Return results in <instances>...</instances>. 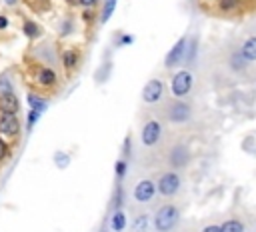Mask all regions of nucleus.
Masks as SVG:
<instances>
[{"instance_id":"1","label":"nucleus","mask_w":256,"mask_h":232,"mask_svg":"<svg viewBox=\"0 0 256 232\" xmlns=\"http://www.w3.org/2000/svg\"><path fill=\"white\" fill-rule=\"evenodd\" d=\"M178 218H180V210L174 204H164L154 214V228L158 232H170L178 224Z\"/></svg>"},{"instance_id":"2","label":"nucleus","mask_w":256,"mask_h":232,"mask_svg":"<svg viewBox=\"0 0 256 232\" xmlns=\"http://www.w3.org/2000/svg\"><path fill=\"white\" fill-rule=\"evenodd\" d=\"M30 72H34V82L38 88H44V90L58 88V74L50 64H34Z\"/></svg>"},{"instance_id":"3","label":"nucleus","mask_w":256,"mask_h":232,"mask_svg":"<svg viewBox=\"0 0 256 232\" xmlns=\"http://www.w3.org/2000/svg\"><path fill=\"white\" fill-rule=\"evenodd\" d=\"M0 136L6 140H18L20 138V120L16 114L0 112Z\"/></svg>"},{"instance_id":"4","label":"nucleus","mask_w":256,"mask_h":232,"mask_svg":"<svg viewBox=\"0 0 256 232\" xmlns=\"http://www.w3.org/2000/svg\"><path fill=\"white\" fill-rule=\"evenodd\" d=\"M170 90L176 98H184L192 90V74L188 70H178L170 80Z\"/></svg>"},{"instance_id":"5","label":"nucleus","mask_w":256,"mask_h":232,"mask_svg":"<svg viewBox=\"0 0 256 232\" xmlns=\"http://www.w3.org/2000/svg\"><path fill=\"white\" fill-rule=\"evenodd\" d=\"M166 116H168L170 122L182 124V122H188V120L192 118V108H190V104H186V102H182V100H174V102L168 106Z\"/></svg>"},{"instance_id":"6","label":"nucleus","mask_w":256,"mask_h":232,"mask_svg":"<svg viewBox=\"0 0 256 232\" xmlns=\"http://www.w3.org/2000/svg\"><path fill=\"white\" fill-rule=\"evenodd\" d=\"M158 192L162 196H174L180 188V176L176 172H164L160 178H158V184H156Z\"/></svg>"},{"instance_id":"7","label":"nucleus","mask_w":256,"mask_h":232,"mask_svg":"<svg viewBox=\"0 0 256 232\" xmlns=\"http://www.w3.org/2000/svg\"><path fill=\"white\" fill-rule=\"evenodd\" d=\"M186 50H188V42H186V38H180V40L168 50V54H166V58H164V66H166V68L178 66V64L186 58Z\"/></svg>"},{"instance_id":"8","label":"nucleus","mask_w":256,"mask_h":232,"mask_svg":"<svg viewBox=\"0 0 256 232\" xmlns=\"http://www.w3.org/2000/svg\"><path fill=\"white\" fill-rule=\"evenodd\" d=\"M164 94V82L158 80V78H152L144 84V90H142V100L146 104H156Z\"/></svg>"},{"instance_id":"9","label":"nucleus","mask_w":256,"mask_h":232,"mask_svg":"<svg viewBox=\"0 0 256 232\" xmlns=\"http://www.w3.org/2000/svg\"><path fill=\"white\" fill-rule=\"evenodd\" d=\"M160 134H162V126L158 120H148L142 128V134H140V140L144 146H154L158 140H160Z\"/></svg>"},{"instance_id":"10","label":"nucleus","mask_w":256,"mask_h":232,"mask_svg":"<svg viewBox=\"0 0 256 232\" xmlns=\"http://www.w3.org/2000/svg\"><path fill=\"white\" fill-rule=\"evenodd\" d=\"M188 160H190V150H188L186 144H176V146L170 148L168 162H170L172 168H184L188 164Z\"/></svg>"},{"instance_id":"11","label":"nucleus","mask_w":256,"mask_h":232,"mask_svg":"<svg viewBox=\"0 0 256 232\" xmlns=\"http://www.w3.org/2000/svg\"><path fill=\"white\" fill-rule=\"evenodd\" d=\"M156 184L152 182V180H140L136 186H134V200L136 202H140V204H144V202H150L152 198H154V194H156Z\"/></svg>"},{"instance_id":"12","label":"nucleus","mask_w":256,"mask_h":232,"mask_svg":"<svg viewBox=\"0 0 256 232\" xmlns=\"http://www.w3.org/2000/svg\"><path fill=\"white\" fill-rule=\"evenodd\" d=\"M60 60H62V66L66 72H74L80 64V50L76 46H70V48H64L60 52Z\"/></svg>"},{"instance_id":"13","label":"nucleus","mask_w":256,"mask_h":232,"mask_svg":"<svg viewBox=\"0 0 256 232\" xmlns=\"http://www.w3.org/2000/svg\"><path fill=\"white\" fill-rule=\"evenodd\" d=\"M20 110V102L18 96L14 92L10 94H0V112H8V114H18Z\"/></svg>"},{"instance_id":"14","label":"nucleus","mask_w":256,"mask_h":232,"mask_svg":"<svg viewBox=\"0 0 256 232\" xmlns=\"http://www.w3.org/2000/svg\"><path fill=\"white\" fill-rule=\"evenodd\" d=\"M26 100H28V106H30V110H38V112H44V110L48 108V98H44V96H40V94H36V92H28Z\"/></svg>"},{"instance_id":"15","label":"nucleus","mask_w":256,"mask_h":232,"mask_svg":"<svg viewBox=\"0 0 256 232\" xmlns=\"http://www.w3.org/2000/svg\"><path fill=\"white\" fill-rule=\"evenodd\" d=\"M242 56L248 60V62H256V36H250L242 42V48H240Z\"/></svg>"},{"instance_id":"16","label":"nucleus","mask_w":256,"mask_h":232,"mask_svg":"<svg viewBox=\"0 0 256 232\" xmlns=\"http://www.w3.org/2000/svg\"><path fill=\"white\" fill-rule=\"evenodd\" d=\"M22 30H24V36H26V38H30V40H36V38H40V36H42V28H40L34 20H24Z\"/></svg>"},{"instance_id":"17","label":"nucleus","mask_w":256,"mask_h":232,"mask_svg":"<svg viewBox=\"0 0 256 232\" xmlns=\"http://www.w3.org/2000/svg\"><path fill=\"white\" fill-rule=\"evenodd\" d=\"M246 58L242 56V52L238 50V52H234L232 56H230V60H228V64H230V68L234 70V72H240V70H244L246 68Z\"/></svg>"},{"instance_id":"18","label":"nucleus","mask_w":256,"mask_h":232,"mask_svg":"<svg viewBox=\"0 0 256 232\" xmlns=\"http://www.w3.org/2000/svg\"><path fill=\"white\" fill-rule=\"evenodd\" d=\"M126 228V216L122 210H114L112 214V230L114 232H122Z\"/></svg>"},{"instance_id":"19","label":"nucleus","mask_w":256,"mask_h":232,"mask_svg":"<svg viewBox=\"0 0 256 232\" xmlns=\"http://www.w3.org/2000/svg\"><path fill=\"white\" fill-rule=\"evenodd\" d=\"M114 8H116V0H104L102 14H100V24H106V22H108V18L112 16Z\"/></svg>"},{"instance_id":"20","label":"nucleus","mask_w":256,"mask_h":232,"mask_svg":"<svg viewBox=\"0 0 256 232\" xmlns=\"http://www.w3.org/2000/svg\"><path fill=\"white\" fill-rule=\"evenodd\" d=\"M220 226H222V232H244V224H242L240 220H236V218L226 220V222L220 224Z\"/></svg>"},{"instance_id":"21","label":"nucleus","mask_w":256,"mask_h":232,"mask_svg":"<svg viewBox=\"0 0 256 232\" xmlns=\"http://www.w3.org/2000/svg\"><path fill=\"white\" fill-rule=\"evenodd\" d=\"M146 230H148V216L146 214L136 216L132 222V232H146Z\"/></svg>"},{"instance_id":"22","label":"nucleus","mask_w":256,"mask_h":232,"mask_svg":"<svg viewBox=\"0 0 256 232\" xmlns=\"http://www.w3.org/2000/svg\"><path fill=\"white\" fill-rule=\"evenodd\" d=\"M54 164H56V168L64 170V168L70 164V154H66V152H62V150L54 152Z\"/></svg>"},{"instance_id":"23","label":"nucleus","mask_w":256,"mask_h":232,"mask_svg":"<svg viewBox=\"0 0 256 232\" xmlns=\"http://www.w3.org/2000/svg\"><path fill=\"white\" fill-rule=\"evenodd\" d=\"M110 68H112V62H110V60H106V62L102 64V68L94 74V80H96V82H100V84H102V82H106V78H108V74H110Z\"/></svg>"},{"instance_id":"24","label":"nucleus","mask_w":256,"mask_h":232,"mask_svg":"<svg viewBox=\"0 0 256 232\" xmlns=\"http://www.w3.org/2000/svg\"><path fill=\"white\" fill-rule=\"evenodd\" d=\"M122 202H124V190H122V182L118 180V182H116V190H114V200H112L114 210H120Z\"/></svg>"},{"instance_id":"25","label":"nucleus","mask_w":256,"mask_h":232,"mask_svg":"<svg viewBox=\"0 0 256 232\" xmlns=\"http://www.w3.org/2000/svg\"><path fill=\"white\" fill-rule=\"evenodd\" d=\"M10 92H14L12 80L6 74H0V94H10Z\"/></svg>"},{"instance_id":"26","label":"nucleus","mask_w":256,"mask_h":232,"mask_svg":"<svg viewBox=\"0 0 256 232\" xmlns=\"http://www.w3.org/2000/svg\"><path fill=\"white\" fill-rule=\"evenodd\" d=\"M240 6V0H218V8L222 12H230V10H236Z\"/></svg>"},{"instance_id":"27","label":"nucleus","mask_w":256,"mask_h":232,"mask_svg":"<svg viewBox=\"0 0 256 232\" xmlns=\"http://www.w3.org/2000/svg\"><path fill=\"white\" fill-rule=\"evenodd\" d=\"M114 170H116V178H118V180H122V178L126 176V170H128V162H126L124 158H120V160L116 162Z\"/></svg>"},{"instance_id":"28","label":"nucleus","mask_w":256,"mask_h":232,"mask_svg":"<svg viewBox=\"0 0 256 232\" xmlns=\"http://www.w3.org/2000/svg\"><path fill=\"white\" fill-rule=\"evenodd\" d=\"M10 156V144L6 142V138L0 136V164Z\"/></svg>"},{"instance_id":"29","label":"nucleus","mask_w":256,"mask_h":232,"mask_svg":"<svg viewBox=\"0 0 256 232\" xmlns=\"http://www.w3.org/2000/svg\"><path fill=\"white\" fill-rule=\"evenodd\" d=\"M40 114H42V112H38V110H30V112H28V118H26V126H28V130L34 128V124L38 122Z\"/></svg>"},{"instance_id":"30","label":"nucleus","mask_w":256,"mask_h":232,"mask_svg":"<svg viewBox=\"0 0 256 232\" xmlns=\"http://www.w3.org/2000/svg\"><path fill=\"white\" fill-rule=\"evenodd\" d=\"M132 42H134V36L132 34H122V38L116 40V46H128Z\"/></svg>"},{"instance_id":"31","label":"nucleus","mask_w":256,"mask_h":232,"mask_svg":"<svg viewBox=\"0 0 256 232\" xmlns=\"http://www.w3.org/2000/svg\"><path fill=\"white\" fill-rule=\"evenodd\" d=\"M78 4L84 6L86 10H90V8H94V6L98 4V0H78Z\"/></svg>"},{"instance_id":"32","label":"nucleus","mask_w":256,"mask_h":232,"mask_svg":"<svg viewBox=\"0 0 256 232\" xmlns=\"http://www.w3.org/2000/svg\"><path fill=\"white\" fill-rule=\"evenodd\" d=\"M130 142H132V138H130V134L124 138V148H122V154L124 156H128L130 154Z\"/></svg>"},{"instance_id":"33","label":"nucleus","mask_w":256,"mask_h":232,"mask_svg":"<svg viewBox=\"0 0 256 232\" xmlns=\"http://www.w3.org/2000/svg\"><path fill=\"white\" fill-rule=\"evenodd\" d=\"M202 232H222V226H218V224H210V226H206Z\"/></svg>"},{"instance_id":"34","label":"nucleus","mask_w":256,"mask_h":232,"mask_svg":"<svg viewBox=\"0 0 256 232\" xmlns=\"http://www.w3.org/2000/svg\"><path fill=\"white\" fill-rule=\"evenodd\" d=\"M82 18H84V22H86V24H90V22H92V18H94V14H92V12H90V10H86V12H84V16H82Z\"/></svg>"},{"instance_id":"35","label":"nucleus","mask_w":256,"mask_h":232,"mask_svg":"<svg viewBox=\"0 0 256 232\" xmlns=\"http://www.w3.org/2000/svg\"><path fill=\"white\" fill-rule=\"evenodd\" d=\"M8 24H10V22H8V18H6L4 14H0V30H4Z\"/></svg>"},{"instance_id":"36","label":"nucleus","mask_w":256,"mask_h":232,"mask_svg":"<svg viewBox=\"0 0 256 232\" xmlns=\"http://www.w3.org/2000/svg\"><path fill=\"white\" fill-rule=\"evenodd\" d=\"M18 2H20V0H4V4H6V6H10V8H12V6H16Z\"/></svg>"},{"instance_id":"37","label":"nucleus","mask_w":256,"mask_h":232,"mask_svg":"<svg viewBox=\"0 0 256 232\" xmlns=\"http://www.w3.org/2000/svg\"><path fill=\"white\" fill-rule=\"evenodd\" d=\"M64 2L70 4V6H76V4H78V0H64Z\"/></svg>"}]
</instances>
